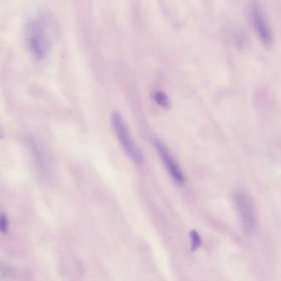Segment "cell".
<instances>
[{
	"instance_id": "ba28073f",
	"label": "cell",
	"mask_w": 281,
	"mask_h": 281,
	"mask_svg": "<svg viewBox=\"0 0 281 281\" xmlns=\"http://www.w3.org/2000/svg\"><path fill=\"white\" fill-rule=\"evenodd\" d=\"M9 229V224L7 216L4 213H0V231L2 234H7Z\"/></svg>"
},
{
	"instance_id": "7a4b0ae2",
	"label": "cell",
	"mask_w": 281,
	"mask_h": 281,
	"mask_svg": "<svg viewBox=\"0 0 281 281\" xmlns=\"http://www.w3.org/2000/svg\"><path fill=\"white\" fill-rule=\"evenodd\" d=\"M111 124L113 131L126 154L128 155V157L134 163H142L144 160L143 154L132 140L130 132L119 112H113L111 116Z\"/></svg>"
},
{
	"instance_id": "277c9868",
	"label": "cell",
	"mask_w": 281,
	"mask_h": 281,
	"mask_svg": "<svg viewBox=\"0 0 281 281\" xmlns=\"http://www.w3.org/2000/svg\"><path fill=\"white\" fill-rule=\"evenodd\" d=\"M251 22L260 41L265 45H271L273 42V33L263 9L258 2H253L249 9Z\"/></svg>"
},
{
	"instance_id": "8992f818",
	"label": "cell",
	"mask_w": 281,
	"mask_h": 281,
	"mask_svg": "<svg viewBox=\"0 0 281 281\" xmlns=\"http://www.w3.org/2000/svg\"><path fill=\"white\" fill-rule=\"evenodd\" d=\"M153 99L157 105L165 110H169L171 107V101L165 92L157 90L153 93Z\"/></svg>"
},
{
	"instance_id": "5b68a950",
	"label": "cell",
	"mask_w": 281,
	"mask_h": 281,
	"mask_svg": "<svg viewBox=\"0 0 281 281\" xmlns=\"http://www.w3.org/2000/svg\"><path fill=\"white\" fill-rule=\"evenodd\" d=\"M154 144L156 147V151L158 152L159 156L163 162V164L165 165L166 170L168 171L173 180H175L179 184L184 183L185 181V175L183 173L182 170L180 168L177 162L173 157L172 154L168 150V148H166V146L157 139L154 140Z\"/></svg>"
},
{
	"instance_id": "6da1fadb",
	"label": "cell",
	"mask_w": 281,
	"mask_h": 281,
	"mask_svg": "<svg viewBox=\"0 0 281 281\" xmlns=\"http://www.w3.org/2000/svg\"><path fill=\"white\" fill-rule=\"evenodd\" d=\"M26 43L35 59L42 60L46 57L50 49V41L41 22L32 20L26 24Z\"/></svg>"
},
{
	"instance_id": "52a82bcc",
	"label": "cell",
	"mask_w": 281,
	"mask_h": 281,
	"mask_svg": "<svg viewBox=\"0 0 281 281\" xmlns=\"http://www.w3.org/2000/svg\"><path fill=\"white\" fill-rule=\"evenodd\" d=\"M190 241H191V249L192 252L197 250L201 245V238L196 230L190 232Z\"/></svg>"
},
{
	"instance_id": "3957f363",
	"label": "cell",
	"mask_w": 281,
	"mask_h": 281,
	"mask_svg": "<svg viewBox=\"0 0 281 281\" xmlns=\"http://www.w3.org/2000/svg\"><path fill=\"white\" fill-rule=\"evenodd\" d=\"M234 199L244 230L248 234H252L258 227V219L253 200L244 191L236 192Z\"/></svg>"
}]
</instances>
